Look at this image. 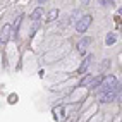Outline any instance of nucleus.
Here are the masks:
<instances>
[{
	"label": "nucleus",
	"mask_w": 122,
	"mask_h": 122,
	"mask_svg": "<svg viewBox=\"0 0 122 122\" xmlns=\"http://www.w3.org/2000/svg\"><path fill=\"white\" fill-rule=\"evenodd\" d=\"M119 81L115 76H107L103 77V83L100 84V93H105V91H112V89H119Z\"/></svg>",
	"instance_id": "1"
},
{
	"label": "nucleus",
	"mask_w": 122,
	"mask_h": 122,
	"mask_svg": "<svg viewBox=\"0 0 122 122\" xmlns=\"http://www.w3.org/2000/svg\"><path fill=\"white\" fill-rule=\"evenodd\" d=\"M122 88H119V89H112V91H105V93H100L98 95V100L102 102V103H108V102H112V100H115L117 98V93L120 91Z\"/></svg>",
	"instance_id": "2"
},
{
	"label": "nucleus",
	"mask_w": 122,
	"mask_h": 122,
	"mask_svg": "<svg viewBox=\"0 0 122 122\" xmlns=\"http://www.w3.org/2000/svg\"><path fill=\"white\" fill-rule=\"evenodd\" d=\"M89 24H91V15H84V17L79 19V22H76V29L79 33H84V31L89 28Z\"/></svg>",
	"instance_id": "3"
},
{
	"label": "nucleus",
	"mask_w": 122,
	"mask_h": 122,
	"mask_svg": "<svg viewBox=\"0 0 122 122\" xmlns=\"http://www.w3.org/2000/svg\"><path fill=\"white\" fill-rule=\"evenodd\" d=\"M89 43H91V38H83V40L77 43V52H79V53H86V48H88Z\"/></svg>",
	"instance_id": "4"
},
{
	"label": "nucleus",
	"mask_w": 122,
	"mask_h": 122,
	"mask_svg": "<svg viewBox=\"0 0 122 122\" xmlns=\"http://www.w3.org/2000/svg\"><path fill=\"white\" fill-rule=\"evenodd\" d=\"M9 38H10V26L9 24H4V28H2V43H5Z\"/></svg>",
	"instance_id": "5"
},
{
	"label": "nucleus",
	"mask_w": 122,
	"mask_h": 122,
	"mask_svg": "<svg viewBox=\"0 0 122 122\" xmlns=\"http://www.w3.org/2000/svg\"><path fill=\"white\" fill-rule=\"evenodd\" d=\"M91 59H93V57H91V55H88V57H86V60L81 64V67H79V72H81V74H83V72L89 67V64H91Z\"/></svg>",
	"instance_id": "6"
},
{
	"label": "nucleus",
	"mask_w": 122,
	"mask_h": 122,
	"mask_svg": "<svg viewBox=\"0 0 122 122\" xmlns=\"http://www.w3.org/2000/svg\"><path fill=\"white\" fill-rule=\"evenodd\" d=\"M41 15H43V7H36L35 12H33V15H31V19H33V21H38Z\"/></svg>",
	"instance_id": "7"
},
{
	"label": "nucleus",
	"mask_w": 122,
	"mask_h": 122,
	"mask_svg": "<svg viewBox=\"0 0 122 122\" xmlns=\"http://www.w3.org/2000/svg\"><path fill=\"white\" fill-rule=\"evenodd\" d=\"M93 81H95V77H91V76H86V77H83V79H81V86H91V83H93Z\"/></svg>",
	"instance_id": "8"
},
{
	"label": "nucleus",
	"mask_w": 122,
	"mask_h": 122,
	"mask_svg": "<svg viewBox=\"0 0 122 122\" xmlns=\"http://www.w3.org/2000/svg\"><path fill=\"white\" fill-rule=\"evenodd\" d=\"M115 40H117L115 35H113V33H108L107 38H105V43H107V45H112V43H115Z\"/></svg>",
	"instance_id": "9"
},
{
	"label": "nucleus",
	"mask_w": 122,
	"mask_h": 122,
	"mask_svg": "<svg viewBox=\"0 0 122 122\" xmlns=\"http://www.w3.org/2000/svg\"><path fill=\"white\" fill-rule=\"evenodd\" d=\"M53 113H55V117H57V119H64V108H62V107L53 108Z\"/></svg>",
	"instance_id": "10"
},
{
	"label": "nucleus",
	"mask_w": 122,
	"mask_h": 122,
	"mask_svg": "<svg viewBox=\"0 0 122 122\" xmlns=\"http://www.w3.org/2000/svg\"><path fill=\"white\" fill-rule=\"evenodd\" d=\"M57 15H59V10H50V12H48V21H53L55 17H57Z\"/></svg>",
	"instance_id": "11"
},
{
	"label": "nucleus",
	"mask_w": 122,
	"mask_h": 122,
	"mask_svg": "<svg viewBox=\"0 0 122 122\" xmlns=\"http://www.w3.org/2000/svg\"><path fill=\"white\" fill-rule=\"evenodd\" d=\"M100 4H103V5H112V0H100Z\"/></svg>",
	"instance_id": "12"
},
{
	"label": "nucleus",
	"mask_w": 122,
	"mask_h": 122,
	"mask_svg": "<svg viewBox=\"0 0 122 122\" xmlns=\"http://www.w3.org/2000/svg\"><path fill=\"white\" fill-rule=\"evenodd\" d=\"M19 24H21V15H19V17H17V19H15V24H14V26H15V29H17V28H19Z\"/></svg>",
	"instance_id": "13"
},
{
	"label": "nucleus",
	"mask_w": 122,
	"mask_h": 122,
	"mask_svg": "<svg viewBox=\"0 0 122 122\" xmlns=\"http://www.w3.org/2000/svg\"><path fill=\"white\" fill-rule=\"evenodd\" d=\"M117 100H119V102H122V89H120V93H119V96H117Z\"/></svg>",
	"instance_id": "14"
},
{
	"label": "nucleus",
	"mask_w": 122,
	"mask_h": 122,
	"mask_svg": "<svg viewBox=\"0 0 122 122\" xmlns=\"http://www.w3.org/2000/svg\"><path fill=\"white\" fill-rule=\"evenodd\" d=\"M81 2H83V4H88V2H89V0H81Z\"/></svg>",
	"instance_id": "15"
},
{
	"label": "nucleus",
	"mask_w": 122,
	"mask_h": 122,
	"mask_svg": "<svg viewBox=\"0 0 122 122\" xmlns=\"http://www.w3.org/2000/svg\"><path fill=\"white\" fill-rule=\"evenodd\" d=\"M38 2H40V4H43V2H46V0H38Z\"/></svg>",
	"instance_id": "16"
},
{
	"label": "nucleus",
	"mask_w": 122,
	"mask_h": 122,
	"mask_svg": "<svg viewBox=\"0 0 122 122\" xmlns=\"http://www.w3.org/2000/svg\"><path fill=\"white\" fill-rule=\"evenodd\" d=\"M119 14H120V15H122V9H119Z\"/></svg>",
	"instance_id": "17"
}]
</instances>
